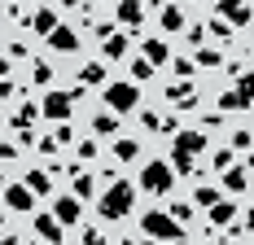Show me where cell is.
Returning <instances> with one entry per match:
<instances>
[{
  "label": "cell",
  "mask_w": 254,
  "mask_h": 245,
  "mask_svg": "<svg viewBox=\"0 0 254 245\" xmlns=\"http://www.w3.org/2000/svg\"><path fill=\"white\" fill-rule=\"evenodd\" d=\"M145 57H149V66L158 70V66L171 57V53H167V40H145Z\"/></svg>",
  "instance_id": "cell-21"
},
{
  "label": "cell",
  "mask_w": 254,
  "mask_h": 245,
  "mask_svg": "<svg viewBox=\"0 0 254 245\" xmlns=\"http://www.w3.org/2000/svg\"><path fill=\"white\" fill-rule=\"evenodd\" d=\"M83 245H105V232L101 228H83Z\"/></svg>",
  "instance_id": "cell-38"
},
{
  "label": "cell",
  "mask_w": 254,
  "mask_h": 245,
  "mask_svg": "<svg viewBox=\"0 0 254 245\" xmlns=\"http://www.w3.org/2000/svg\"><path fill=\"white\" fill-rule=\"evenodd\" d=\"M35 149H40V153H57V136H40Z\"/></svg>",
  "instance_id": "cell-39"
},
{
  "label": "cell",
  "mask_w": 254,
  "mask_h": 245,
  "mask_svg": "<svg viewBox=\"0 0 254 245\" xmlns=\"http://www.w3.org/2000/svg\"><path fill=\"white\" fill-rule=\"evenodd\" d=\"M92 188H97V184H92V175L75 171V197H79V201H83V197H92Z\"/></svg>",
  "instance_id": "cell-26"
},
{
  "label": "cell",
  "mask_w": 254,
  "mask_h": 245,
  "mask_svg": "<svg viewBox=\"0 0 254 245\" xmlns=\"http://www.w3.org/2000/svg\"><path fill=\"white\" fill-rule=\"evenodd\" d=\"M75 83H79V88H97V83H105V61H88V66L79 70Z\"/></svg>",
  "instance_id": "cell-17"
},
{
  "label": "cell",
  "mask_w": 254,
  "mask_h": 245,
  "mask_svg": "<svg viewBox=\"0 0 254 245\" xmlns=\"http://www.w3.org/2000/svg\"><path fill=\"white\" fill-rule=\"evenodd\" d=\"M114 158H119V162H136V158H140V145H136V140H114Z\"/></svg>",
  "instance_id": "cell-24"
},
{
  "label": "cell",
  "mask_w": 254,
  "mask_h": 245,
  "mask_svg": "<svg viewBox=\"0 0 254 245\" xmlns=\"http://www.w3.org/2000/svg\"><path fill=\"white\" fill-rule=\"evenodd\" d=\"M0 232H4V215H0Z\"/></svg>",
  "instance_id": "cell-50"
},
{
  "label": "cell",
  "mask_w": 254,
  "mask_h": 245,
  "mask_svg": "<svg viewBox=\"0 0 254 245\" xmlns=\"http://www.w3.org/2000/svg\"><path fill=\"white\" fill-rule=\"evenodd\" d=\"M53 215H57V219L66 223V228H70V223H79V197H75V193H70V197H57Z\"/></svg>",
  "instance_id": "cell-14"
},
{
  "label": "cell",
  "mask_w": 254,
  "mask_h": 245,
  "mask_svg": "<svg viewBox=\"0 0 254 245\" xmlns=\"http://www.w3.org/2000/svg\"><path fill=\"white\" fill-rule=\"evenodd\" d=\"M79 158H88V162H92V158H97V145H92V140H79Z\"/></svg>",
  "instance_id": "cell-42"
},
{
  "label": "cell",
  "mask_w": 254,
  "mask_h": 245,
  "mask_svg": "<svg viewBox=\"0 0 254 245\" xmlns=\"http://www.w3.org/2000/svg\"><path fill=\"white\" fill-rule=\"evenodd\" d=\"M246 167H250V175H254V153H250V158H246Z\"/></svg>",
  "instance_id": "cell-49"
},
{
  "label": "cell",
  "mask_w": 254,
  "mask_h": 245,
  "mask_svg": "<svg viewBox=\"0 0 254 245\" xmlns=\"http://www.w3.org/2000/svg\"><path fill=\"white\" fill-rule=\"evenodd\" d=\"M232 219H237V206H232L228 197H219L210 206V228H232Z\"/></svg>",
  "instance_id": "cell-13"
},
{
  "label": "cell",
  "mask_w": 254,
  "mask_h": 245,
  "mask_svg": "<svg viewBox=\"0 0 254 245\" xmlns=\"http://www.w3.org/2000/svg\"><path fill=\"white\" fill-rule=\"evenodd\" d=\"M26 184H31V193H35V197H49V193H53V180H49V171H40V167H35V171L26 175Z\"/></svg>",
  "instance_id": "cell-20"
},
{
  "label": "cell",
  "mask_w": 254,
  "mask_h": 245,
  "mask_svg": "<svg viewBox=\"0 0 254 245\" xmlns=\"http://www.w3.org/2000/svg\"><path fill=\"white\" fill-rule=\"evenodd\" d=\"M171 215H176L180 223H189L193 219V206H189V201H171Z\"/></svg>",
  "instance_id": "cell-36"
},
{
  "label": "cell",
  "mask_w": 254,
  "mask_h": 245,
  "mask_svg": "<svg viewBox=\"0 0 254 245\" xmlns=\"http://www.w3.org/2000/svg\"><path fill=\"white\" fill-rule=\"evenodd\" d=\"M31 31H35V35H44V40H49L53 31H57V26H62V18H57V9H35V13H31Z\"/></svg>",
  "instance_id": "cell-11"
},
{
  "label": "cell",
  "mask_w": 254,
  "mask_h": 245,
  "mask_svg": "<svg viewBox=\"0 0 254 245\" xmlns=\"http://www.w3.org/2000/svg\"><path fill=\"white\" fill-rule=\"evenodd\" d=\"M123 53H127V35H105V40H101V57L119 61Z\"/></svg>",
  "instance_id": "cell-19"
},
{
  "label": "cell",
  "mask_w": 254,
  "mask_h": 245,
  "mask_svg": "<svg viewBox=\"0 0 254 245\" xmlns=\"http://www.w3.org/2000/svg\"><path fill=\"white\" fill-rule=\"evenodd\" d=\"M219 110H246V101L237 92H219Z\"/></svg>",
  "instance_id": "cell-34"
},
{
  "label": "cell",
  "mask_w": 254,
  "mask_h": 245,
  "mask_svg": "<svg viewBox=\"0 0 254 245\" xmlns=\"http://www.w3.org/2000/svg\"><path fill=\"white\" fill-rule=\"evenodd\" d=\"M197 66H224V57H219V49H197V57H193Z\"/></svg>",
  "instance_id": "cell-27"
},
{
  "label": "cell",
  "mask_w": 254,
  "mask_h": 245,
  "mask_svg": "<svg viewBox=\"0 0 254 245\" xmlns=\"http://www.w3.org/2000/svg\"><path fill=\"white\" fill-rule=\"evenodd\" d=\"M224 22H232V26H250L254 22V9L246 4V0H219V9H215Z\"/></svg>",
  "instance_id": "cell-7"
},
{
  "label": "cell",
  "mask_w": 254,
  "mask_h": 245,
  "mask_svg": "<svg viewBox=\"0 0 254 245\" xmlns=\"http://www.w3.org/2000/svg\"><path fill=\"white\" fill-rule=\"evenodd\" d=\"M171 66H176V74H180V79H193V70H197V61H189V57H176Z\"/></svg>",
  "instance_id": "cell-33"
},
{
  "label": "cell",
  "mask_w": 254,
  "mask_h": 245,
  "mask_svg": "<svg viewBox=\"0 0 254 245\" xmlns=\"http://www.w3.org/2000/svg\"><path fill=\"white\" fill-rule=\"evenodd\" d=\"M197 206H206V210H210V206H215V201H219V188H197Z\"/></svg>",
  "instance_id": "cell-35"
},
{
  "label": "cell",
  "mask_w": 254,
  "mask_h": 245,
  "mask_svg": "<svg viewBox=\"0 0 254 245\" xmlns=\"http://www.w3.org/2000/svg\"><path fill=\"white\" fill-rule=\"evenodd\" d=\"M9 61H13V57H4V53H0V79L9 74Z\"/></svg>",
  "instance_id": "cell-47"
},
{
  "label": "cell",
  "mask_w": 254,
  "mask_h": 245,
  "mask_svg": "<svg viewBox=\"0 0 254 245\" xmlns=\"http://www.w3.org/2000/svg\"><path fill=\"white\" fill-rule=\"evenodd\" d=\"M31 245H44V241H40V237H35V241H31Z\"/></svg>",
  "instance_id": "cell-51"
},
{
  "label": "cell",
  "mask_w": 254,
  "mask_h": 245,
  "mask_svg": "<svg viewBox=\"0 0 254 245\" xmlns=\"http://www.w3.org/2000/svg\"><path fill=\"white\" fill-rule=\"evenodd\" d=\"M57 4H62V9H79V0H57Z\"/></svg>",
  "instance_id": "cell-48"
},
{
  "label": "cell",
  "mask_w": 254,
  "mask_h": 245,
  "mask_svg": "<svg viewBox=\"0 0 254 245\" xmlns=\"http://www.w3.org/2000/svg\"><path fill=\"white\" fill-rule=\"evenodd\" d=\"M149 74H153L149 57H136V61H131V79H136V83H140V79H149Z\"/></svg>",
  "instance_id": "cell-28"
},
{
  "label": "cell",
  "mask_w": 254,
  "mask_h": 245,
  "mask_svg": "<svg viewBox=\"0 0 254 245\" xmlns=\"http://www.w3.org/2000/svg\"><path fill=\"white\" fill-rule=\"evenodd\" d=\"M210 167H215V171L224 175V171L232 167V149H215V162H210Z\"/></svg>",
  "instance_id": "cell-31"
},
{
  "label": "cell",
  "mask_w": 254,
  "mask_h": 245,
  "mask_svg": "<svg viewBox=\"0 0 254 245\" xmlns=\"http://www.w3.org/2000/svg\"><path fill=\"white\" fill-rule=\"evenodd\" d=\"M140 232H149V241H184V228H180V219L171 210H145Z\"/></svg>",
  "instance_id": "cell-2"
},
{
  "label": "cell",
  "mask_w": 254,
  "mask_h": 245,
  "mask_svg": "<svg viewBox=\"0 0 254 245\" xmlns=\"http://www.w3.org/2000/svg\"><path fill=\"white\" fill-rule=\"evenodd\" d=\"M9 97H18V83H9V79H0V101H9Z\"/></svg>",
  "instance_id": "cell-41"
},
{
  "label": "cell",
  "mask_w": 254,
  "mask_h": 245,
  "mask_svg": "<svg viewBox=\"0 0 254 245\" xmlns=\"http://www.w3.org/2000/svg\"><path fill=\"white\" fill-rule=\"evenodd\" d=\"M70 110H75V97L70 92H44V101H40V114L53 119V122H66Z\"/></svg>",
  "instance_id": "cell-5"
},
{
  "label": "cell",
  "mask_w": 254,
  "mask_h": 245,
  "mask_svg": "<svg viewBox=\"0 0 254 245\" xmlns=\"http://www.w3.org/2000/svg\"><path fill=\"white\" fill-rule=\"evenodd\" d=\"M131 201H136V188L127 180H110V188L101 193L97 210H101V219H123L127 210H131Z\"/></svg>",
  "instance_id": "cell-1"
},
{
  "label": "cell",
  "mask_w": 254,
  "mask_h": 245,
  "mask_svg": "<svg viewBox=\"0 0 254 245\" xmlns=\"http://www.w3.org/2000/svg\"><path fill=\"white\" fill-rule=\"evenodd\" d=\"M92 131H97V136H114V131H119V114H110V110L97 114V119H92Z\"/></svg>",
  "instance_id": "cell-23"
},
{
  "label": "cell",
  "mask_w": 254,
  "mask_h": 245,
  "mask_svg": "<svg viewBox=\"0 0 254 245\" xmlns=\"http://www.w3.org/2000/svg\"><path fill=\"white\" fill-rule=\"evenodd\" d=\"M140 127H149V131H162V119H158L153 110H140Z\"/></svg>",
  "instance_id": "cell-37"
},
{
  "label": "cell",
  "mask_w": 254,
  "mask_h": 245,
  "mask_svg": "<svg viewBox=\"0 0 254 245\" xmlns=\"http://www.w3.org/2000/svg\"><path fill=\"white\" fill-rule=\"evenodd\" d=\"M49 44H53L57 53H75V49H79V35L70 31V26H57V31L49 35Z\"/></svg>",
  "instance_id": "cell-16"
},
{
  "label": "cell",
  "mask_w": 254,
  "mask_h": 245,
  "mask_svg": "<svg viewBox=\"0 0 254 245\" xmlns=\"http://www.w3.org/2000/svg\"><path fill=\"white\" fill-rule=\"evenodd\" d=\"M171 162H176V171H180V175H193V171H197L193 153H176V149H171Z\"/></svg>",
  "instance_id": "cell-25"
},
{
  "label": "cell",
  "mask_w": 254,
  "mask_h": 245,
  "mask_svg": "<svg viewBox=\"0 0 254 245\" xmlns=\"http://www.w3.org/2000/svg\"><path fill=\"white\" fill-rule=\"evenodd\" d=\"M114 18L123 26H131V31H140V22H145V0H119Z\"/></svg>",
  "instance_id": "cell-10"
},
{
  "label": "cell",
  "mask_w": 254,
  "mask_h": 245,
  "mask_svg": "<svg viewBox=\"0 0 254 245\" xmlns=\"http://www.w3.org/2000/svg\"><path fill=\"white\" fill-rule=\"evenodd\" d=\"M31 79H35L40 88H44V83H53V66H49V61H35V70H31Z\"/></svg>",
  "instance_id": "cell-30"
},
{
  "label": "cell",
  "mask_w": 254,
  "mask_h": 245,
  "mask_svg": "<svg viewBox=\"0 0 254 245\" xmlns=\"http://www.w3.org/2000/svg\"><path fill=\"white\" fill-rule=\"evenodd\" d=\"M202 149H206V131H202V127L176 131V153H202Z\"/></svg>",
  "instance_id": "cell-12"
},
{
  "label": "cell",
  "mask_w": 254,
  "mask_h": 245,
  "mask_svg": "<svg viewBox=\"0 0 254 245\" xmlns=\"http://www.w3.org/2000/svg\"><path fill=\"white\" fill-rule=\"evenodd\" d=\"M53 136H57V145H70V140H75V127H66V122H62Z\"/></svg>",
  "instance_id": "cell-40"
},
{
  "label": "cell",
  "mask_w": 254,
  "mask_h": 245,
  "mask_svg": "<svg viewBox=\"0 0 254 245\" xmlns=\"http://www.w3.org/2000/svg\"><path fill=\"white\" fill-rule=\"evenodd\" d=\"M241 232H254V210H246V219H241Z\"/></svg>",
  "instance_id": "cell-45"
},
{
  "label": "cell",
  "mask_w": 254,
  "mask_h": 245,
  "mask_svg": "<svg viewBox=\"0 0 254 245\" xmlns=\"http://www.w3.org/2000/svg\"><path fill=\"white\" fill-rule=\"evenodd\" d=\"M224 188L228 193H246L250 188V167H228L224 171Z\"/></svg>",
  "instance_id": "cell-15"
},
{
  "label": "cell",
  "mask_w": 254,
  "mask_h": 245,
  "mask_svg": "<svg viewBox=\"0 0 254 245\" xmlns=\"http://www.w3.org/2000/svg\"><path fill=\"white\" fill-rule=\"evenodd\" d=\"M167 101H171L176 110H193V105H197V88H193V79L171 83V88H167Z\"/></svg>",
  "instance_id": "cell-9"
},
{
  "label": "cell",
  "mask_w": 254,
  "mask_h": 245,
  "mask_svg": "<svg viewBox=\"0 0 254 245\" xmlns=\"http://www.w3.org/2000/svg\"><path fill=\"white\" fill-rule=\"evenodd\" d=\"M184 35H189V44H202L206 31H202V26H184Z\"/></svg>",
  "instance_id": "cell-44"
},
{
  "label": "cell",
  "mask_w": 254,
  "mask_h": 245,
  "mask_svg": "<svg viewBox=\"0 0 254 245\" xmlns=\"http://www.w3.org/2000/svg\"><path fill=\"white\" fill-rule=\"evenodd\" d=\"M210 35H215V40H228V35H232V22H224V18L215 13V18H210Z\"/></svg>",
  "instance_id": "cell-29"
},
{
  "label": "cell",
  "mask_w": 254,
  "mask_h": 245,
  "mask_svg": "<svg viewBox=\"0 0 254 245\" xmlns=\"http://www.w3.org/2000/svg\"><path fill=\"white\" fill-rule=\"evenodd\" d=\"M0 245H18V232H0Z\"/></svg>",
  "instance_id": "cell-46"
},
{
  "label": "cell",
  "mask_w": 254,
  "mask_h": 245,
  "mask_svg": "<svg viewBox=\"0 0 254 245\" xmlns=\"http://www.w3.org/2000/svg\"><path fill=\"white\" fill-rule=\"evenodd\" d=\"M254 145V131L250 127H237V136H232V149H250Z\"/></svg>",
  "instance_id": "cell-32"
},
{
  "label": "cell",
  "mask_w": 254,
  "mask_h": 245,
  "mask_svg": "<svg viewBox=\"0 0 254 245\" xmlns=\"http://www.w3.org/2000/svg\"><path fill=\"white\" fill-rule=\"evenodd\" d=\"M232 92L246 101V105H254V70H241V74H237V88H232Z\"/></svg>",
  "instance_id": "cell-22"
},
{
  "label": "cell",
  "mask_w": 254,
  "mask_h": 245,
  "mask_svg": "<svg viewBox=\"0 0 254 245\" xmlns=\"http://www.w3.org/2000/svg\"><path fill=\"white\" fill-rule=\"evenodd\" d=\"M158 18H162V31H171V35H176V31H184V22H189L176 4H162V9H158Z\"/></svg>",
  "instance_id": "cell-18"
},
{
  "label": "cell",
  "mask_w": 254,
  "mask_h": 245,
  "mask_svg": "<svg viewBox=\"0 0 254 245\" xmlns=\"http://www.w3.org/2000/svg\"><path fill=\"white\" fill-rule=\"evenodd\" d=\"M171 184H176V167H167V162H145L140 167V188L145 193H171Z\"/></svg>",
  "instance_id": "cell-4"
},
{
  "label": "cell",
  "mask_w": 254,
  "mask_h": 245,
  "mask_svg": "<svg viewBox=\"0 0 254 245\" xmlns=\"http://www.w3.org/2000/svg\"><path fill=\"white\" fill-rule=\"evenodd\" d=\"M62 228H66V223L57 219V215H35V219H31V232H35L44 245H62V237H66Z\"/></svg>",
  "instance_id": "cell-6"
},
{
  "label": "cell",
  "mask_w": 254,
  "mask_h": 245,
  "mask_svg": "<svg viewBox=\"0 0 254 245\" xmlns=\"http://www.w3.org/2000/svg\"><path fill=\"white\" fill-rule=\"evenodd\" d=\"M0 162H18V145H0Z\"/></svg>",
  "instance_id": "cell-43"
},
{
  "label": "cell",
  "mask_w": 254,
  "mask_h": 245,
  "mask_svg": "<svg viewBox=\"0 0 254 245\" xmlns=\"http://www.w3.org/2000/svg\"><path fill=\"white\" fill-rule=\"evenodd\" d=\"M105 105L114 110V114H127V110H136L140 105V88H136V79H119V83H105Z\"/></svg>",
  "instance_id": "cell-3"
},
{
  "label": "cell",
  "mask_w": 254,
  "mask_h": 245,
  "mask_svg": "<svg viewBox=\"0 0 254 245\" xmlns=\"http://www.w3.org/2000/svg\"><path fill=\"white\" fill-rule=\"evenodd\" d=\"M4 206L31 215V210H35V193H31V184H9V188H4Z\"/></svg>",
  "instance_id": "cell-8"
}]
</instances>
